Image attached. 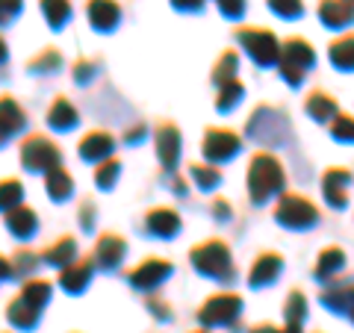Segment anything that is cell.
<instances>
[{
  "mask_svg": "<svg viewBox=\"0 0 354 333\" xmlns=\"http://www.w3.org/2000/svg\"><path fill=\"white\" fill-rule=\"evenodd\" d=\"M248 189H251V198L257 204L269 201L272 195H278L283 189V169H281V162L274 160L272 153H257V157L251 160Z\"/></svg>",
  "mask_w": 354,
  "mask_h": 333,
  "instance_id": "obj_1",
  "label": "cell"
},
{
  "mask_svg": "<svg viewBox=\"0 0 354 333\" xmlns=\"http://www.w3.org/2000/svg\"><path fill=\"white\" fill-rule=\"evenodd\" d=\"M192 263H195V269L207 274V277H230V251L225 242H218V239H207L201 242V245H195L192 248Z\"/></svg>",
  "mask_w": 354,
  "mask_h": 333,
  "instance_id": "obj_2",
  "label": "cell"
},
{
  "mask_svg": "<svg viewBox=\"0 0 354 333\" xmlns=\"http://www.w3.org/2000/svg\"><path fill=\"white\" fill-rule=\"evenodd\" d=\"M313 48L304 39H290L281 48V74L286 77V83H301L304 71L313 65Z\"/></svg>",
  "mask_w": 354,
  "mask_h": 333,
  "instance_id": "obj_3",
  "label": "cell"
},
{
  "mask_svg": "<svg viewBox=\"0 0 354 333\" xmlns=\"http://www.w3.org/2000/svg\"><path fill=\"white\" fill-rule=\"evenodd\" d=\"M239 41L245 44V50L254 57V62L260 65H272L281 59V48H278V39H274L272 30H260V27H248V30H239L236 32Z\"/></svg>",
  "mask_w": 354,
  "mask_h": 333,
  "instance_id": "obj_4",
  "label": "cell"
},
{
  "mask_svg": "<svg viewBox=\"0 0 354 333\" xmlns=\"http://www.w3.org/2000/svg\"><path fill=\"white\" fill-rule=\"evenodd\" d=\"M278 221L286 227H295V230H301V227H310V225H316L319 221V213H316V207L307 201V198L301 195H283L281 198V204H278Z\"/></svg>",
  "mask_w": 354,
  "mask_h": 333,
  "instance_id": "obj_5",
  "label": "cell"
},
{
  "mask_svg": "<svg viewBox=\"0 0 354 333\" xmlns=\"http://www.w3.org/2000/svg\"><path fill=\"white\" fill-rule=\"evenodd\" d=\"M21 162H24L30 171H50L53 165H59V151L50 139L30 136L24 145H21Z\"/></svg>",
  "mask_w": 354,
  "mask_h": 333,
  "instance_id": "obj_6",
  "label": "cell"
},
{
  "mask_svg": "<svg viewBox=\"0 0 354 333\" xmlns=\"http://www.w3.org/2000/svg\"><path fill=\"white\" fill-rule=\"evenodd\" d=\"M242 310V298L234 292H221L213 295L209 301L201 307V321L204 325H230Z\"/></svg>",
  "mask_w": 354,
  "mask_h": 333,
  "instance_id": "obj_7",
  "label": "cell"
},
{
  "mask_svg": "<svg viewBox=\"0 0 354 333\" xmlns=\"http://www.w3.org/2000/svg\"><path fill=\"white\" fill-rule=\"evenodd\" d=\"M236 151H239V139L230 130H225V127L207 130V136H204V157L207 160L221 162V160H230Z\"/></svg>",
  "mask_w": 354,
  "mask_h": 333,
  "instance_id": "obj_8",
  "label": "cell"
},
{
  "mask_svg": "<svg viewBox=\"0 0 354 333\" xmlns=\"http://www.w3.org/2000/svg\"><path fill=\"white\" fill-rule=\"evenodd\" d=\"M169 274H171V265L165 260H145L139 269H133L127 274V280L133 286H139V289H153V286H160Z\"/></svg>",
  "mask_w": 354,
  "mask_h": 333,
  "instance_id": "obj_9",
  "label": "cell"
},
{
  "mask_svg": "<svg viewBox=\"0 0 354 333\" xmlns=\"http://www.w3.org/2000/svg\"><path fill=\"white\" fill-rule=\"evenodd\" d=\"M351 180V174L346 169H328L322 177V192H325V201L330 207H346V186Z\"/></svg>",
  "mask_w": 354,
  "mask_h": 333,
  "instance_id": "obj_10",
  "label": "cell"
},
{
  "mask_svg": "<svg viewBox=\"0 0 354 333\" xmlns=\"http://www.w3.org/2000/svg\"><path fill=\"white\" fill-rule=\"evenodd\" d=\"M157 153H160V162L165 169H171L177 162V153H180V133H177L174 124H160L157 127Z\"/></svg>",
  "mask_w": 354,
  "mask_h": 333,
  "instance_id": "obj_11",
  "label": "cell"
},
{
  "mask_svg": "<svg viewBox=\"0 0 354 333\" xmlns=\"http://www.w3.org/2000/svg\"><path fill=\"white\" fill-rule=\"evenodd\" d=\"M319 18L325 21V27L339 30L354 21V6L348 0H322V3H319Z\"/></svg>",
  "mask_w": 354,
  "mask_h": 333,
  "instance_id": "obj_12",
  "label": "cell"
},
{
  "mask_svg": "<svg viewBox=\"0 0 354 333\" xmlns=\"http://www.w3.org/2000/svg\"><path fill=\"white\" fill-rule=\"evenodd\" d=\"M109 151H113V136L104 130H92L88 136H83L80 142V157L88 160V162H97V160H106Z\"/></svg>",
  "mask_w": 354,
  "mask_h": 333,
  "instance_id": "obj_13",
  "label": "cell"
},
{
  "mask_svg": "<svg viewBox=\"0 0 354 333\" xmlns=\"http://www.w3.org/2000/svg\"><path fill=\"white\" fill-rule=\"evenodd\" d=\"M278 274H281V254H263V257H257V263L251 265L248 283L251 286H266V283H272Z\"/></svg>",
  "mask_w": 354,
  "mask_h": 333,
  "instance_id": "obj_14",
  "label": "cell"
},
{
  "mask_svg": "<svg viewBox=\"0 0 354 333\" xmlns=\"http://www.w3.org/2000/svg\"><path fill=\"white\" fill-rule=\"evenodd\" d=\"M118 6L115 0H88V21L97 30H113L118 24Z\"/></svg>",
  "mask_w": 354,
  "mask_h": 333,
  "instance_id": "obj_15",
  "label": "cell"
},
{
  "mask_svg": "<svg viewBox=\"0 0 354 333\" xmlns=\"http://www.w3.org/2000/svg\"><path fill=\"white\" fill-rule=\"evenodd\" d=\"M88 277H92V263L88 260H74L71 265H65L62 269L59 280H62V286L68 292H80L83 286L88 283Z\"/></svg>",
  "mask_w": 354,
  "mask_h": 333,
  "instance_id": "obj_16",
  "label": "cell"
},
{
  "mask_svg": "<svg viewBox=\"0 0 354 333\" xmlns=\"http://www.w3.org/2000/svg\"><path fill=\"white\" fill-rule=\"evenodd\" d=\"M95 257H97V263H101L104 269H115V265L121 263V257H124V242H121L115 233H109V236H101Z\"/></svg>",
  "mask_w": 354,
  "mask_h": 333,
  "instance_id": "obj_17",
  "label": "cell"
},
{
  "mask_svg": "<svg viewBox=\"0 0 354 333\" xmlns=\"http://www.w3.org/2000/svg\"><path fill=\"white\" fill-rule=\"evenodd\" d=\"M148 230L153 236L169 239L180 230V218H177V213H171V209H153V213H148Z\"/></svg>",
  "mask_w": 354,
  "mask_h": 333,
  "instance_id": "obj_18",
  "label": "cell"
},
{
  "mask_svg": "<svg viewBox=\"0 0 354 333\" xmlns=\"http://www.w3.org/2000/svg\"><path fill=\"white\" fill-rule=\"evenodd\" d=\"M39 313H41V310L32 307L24 295H18L15 301L9 304V313L6 316H9V321H12L15 327H32L39 321Z\"/></svg>",
  "mask_w": 354,
  "mask_h": 333,
  "instance_id": "obj_19",
  "label": "cell"
},
{
  "mask_svg": "<svg viewBox=\"0 0 354 333\" xmlns=\"http://www.w3.org/2000/svg\"><path fill=\"white\" fill-rule=\"evenodd\" d=\"M6 225L18 239H27L30 233L36 230V213L27 209V207H15L12 213H6Z\"/></svg>",
  "mask_w": 354,
  "mask_h": 333,
  "instance_id": "obj_20",
  "label": "cell"
},
{
  "mask_svg": "<svg viewBox=\"0 0 354 333\" xmlns=\"http://www.w3.org/2000/svg\"><path fill=\"white\" fill-rule=\"evenodd\" d=\"M74 189V180L71 174L62 169V165H53V169L48 171V195L53 198V201H62V198H68Z\"/></svg>",
  "mask_w": 354,
  "mask_h": 333,
  "instance_id": "obj_21",
  "label": "cell"
},
{
  "mask_svg": "<svg viewBox=\"0 0 354 333\" xmlns=\"http://www.w3.org/2000/svg\"><path fill=\"white\" fill-rule=\"evenodd\" d=\"M330 62L342 71H354V36L351 32L330 44Z\"/></svg>",
  "mask_w": 354,
  "mask_h": 333,
  "instance_id": "obj_22",
  "label": "cell"
},
{
  "mask_svg": "<svg viewBox=\"0 0 354 333\" xmlns=\"http://www.w3.org/2000/svg\"><path fill=\"white\" fill-rule=\"evenodd\" d=\"M322 301L337 310V313H351L354 310V286H330L328 292H322Z\"/></svg>",
  "mask_w": 354,
  "mask_h": 333,
  "instance_id": "obj_23",
  "label": "cell"
},
{
  "mask_svg": "<svg viewBox=\"0 0 354 333\" xmlns=\"http://www.w3.org/2000/svg\"><path fill=\"white\" fill-rule=\"evenodd\" d=\"M48 121H50V127H57V130H68L77 121V109L65 101V97H57L50 106V113H48Z\"/></svg>",
  "mask_w": 354,
  "mask_h": 333,
  "instance_id": "obj_24",
  "label": "cell"
},
{
  "mask_svg": "<svg viewBox=\"0 0 354 333\" xmlns=\"http://www.w3.org/2000/svg\"><path fill=\"white\" fill-rule=\"evenodd\" d=\"M74 254H77V245H74V239L71 236H62L57 245H50L48 251H44V260H48L50 265H71L74 263Z\"/></svg>",
  "mask_w": 354,
  "mask_h": 333,
  "instance_id": "obj_25",
  "label": "cell"
},
{
  "mask_svg": "<svg viewBox=\"0 0 354 333\" xmlns=\"http://www.w3.org/2000/svg\"><path fill=\"white\" fill-rule=\"evenodd\" d=\"M307 113L316 121H328V118L337 115V104H334V97H328L322 92H313L307 97Z\"/></svg>",
  "mask_w": 354,
  "mask_h": 333,
  "instance_id": "obj_26",
  "label": "cell"
},
{
  "mask_svg": "<svg viewBox=\"0 0 354 333\" xmlns=\"http://www.w3.org/2000/svg\"><path fill=\"white\" fill-rule=\"evenodd\" d=\"M342 263H346V254L339 248H325L319 254V263H316V277H330L334 272L342 269Z\"/></svg>",
  "mask_w": 354,
  "mask_h": 333,
  "instance_id": "obj_27",
  "label": "cell"
},
{
  "mask_svg": "<svg viewBox=\"0 0 354 333\" xmlns=\"http://www.w3.org/2000/svg\"><path fill=\"white\" fill-rule=\"evenodd\" d=\"M41 12L48 15V24L53 30H59L65 21H68L71 6H68V0H41Z\"/></svg>",
  "mask_w": 354,
  "mask_h": 333,
  "instance_id": "obj_28",
  "label": "cell"
},
{
  "mask_svg": "<svg viewBox=\"0 0 354 333\" xmlns=\"http://www.w3.org/2000/svg\"><path fill=\"white\" fill-rule=\"evenodd\" d=\"M24 127V113L12 97H3V139H9V133H15Z\"/></svg>",
  "mask_w": 354,
  "mask_h": 333,
  "instance_id": "obj_29",
  "label": "cell"
},
{
  "mask_svg": "<svg viewBox=\"0 0 354 333\" xmlns=\"http://www.w3.org/2000/svg\"><path fill=\"white\" fill-rule=\"evenodd\" d=\"M213 80H216L218 86H225V83H230V80H236V53H234V50H227L225 57L218 59L216 71H213Z\"/></svg>",
  "mask_w": 354,
  "mask_h": 333,
  "instance_id": "obj_30",
  "label": "cell"
},
{
  "mask_svg": "<svg viewBox=\"0 0 354 333\" xmlns=\"http://www.w3.org/2000/svg\"><path fill=\"white\" fill-rule=\"evenodd\" d=\"M21 295H24L36 310H41L44 304H48V298H50V283H44V280H30Z\"/></svg>",
  "mask_w": 354,
  "mask_h": 333,
  "instance_id": "obj_31",
  "label": "cell"
},
{
  "mask_svg": "<svg viewBox=\"0 0 354 333\" xmlns=\"http://www.w3.org/2000/svg\"><path fill=\"white\" fill-rule=\"evenodd\" d=\"M304 313H307L304 295L301 292H290V298H286V325H301Z\"/></svg>",
  "mask_w": 354,
  "mask_h": 333,
  "instance_id": "obj_32",
  "label": "cell"
},
{
  "mask_svg": "<svg viewBox=\"0 0 354 333\" xmlns=\"http://www.w3.org/2000/svg\"><path fill=\"white\" fill-rule=\"evenodd\" d=\"M242 95H245V88H242V83H239V80H230V83L221 86L216 106H218V109H230V106H236Z\"/></svg>",
  "mask_w": 354,
  "mask_h": 333,
  "instance_id": "obj_33",
  "label": "cell"
},
{
  "mask_svg": "<svg viewBox=\"0 0 354 333\" xmlns=\"http://www.w3.org/2000/svg\"><path fill=\"white\" fill-rule=\"evenodd\" d=\"M59 62H62V57L53 48H48L41 53V57H36V59H30V68L32 71H39V74H48V71H57L59 68Z\"/></svg>",
  "mask_w": 354,
  "mask_h": 333,
  "instance_id": "obj_34",
  "label": "cell"
},
{
  "mask_svg": "<svg viewBox=\"0 0 354 333\" xmlns=\"http://www.w3.org/2000/svg\"><path fill=\"white\" fill-rule=\"evenodd\" d=\"M118 171H121V162H115V160H104L101 165H97V174H95L97 186H101V189H109V186L115 183Z\"/></svg>",
  "mask_w": 354,
  "mask_h": 333,
  "instance_id": "obj_35",
  "label": "cell"
},
{
  "mask_svg": "<svg viewBox=\"0 0 354 333\" xmlns=\"http://www.w3.org/2000/svg\"><path fill=\"white\" fill-rule=\"evenodd\" d=\"M330 133L339 142H354V118L351 115H337L330 121Z\"/></svg>",
  "mask_w": 354,
  "mask_h": 333,
  "instance_id": "obj_36",
  "label": "cell"
},
{
  "mask_svg": "<svg viewBox=\"0 0 354 333\" xmlns=\"http://www.w3.org/2000/svg\"><path fill=\"white\" fill-rule=\"evenodd\" d=\"M192 177L201 189H213L221 174H218V169H213V165H192Z\"/></svg>",
  "mask_w": 354,
  "mask_h": 333,
  "instance_id": "obj_37",
  "label": "cell"
},
{
  "mask_svg": "<svg viewBox=\"0 0 354 333\" xmlns=\"http://www.w3.org/2000/svg\"><path fill=\"white\" fill-rule=\"evenodd\" d=\"M21 201V183L18 180H3V209L12 213Z\"/></svg>",
  "mask_w": 354,
  "mask_h": 333,
  "instance_id": "obj_38",
  "label": "cell"
},
{
  "mask_svg": "<svg viewBox=\"0 0 354 333\" xmlns=\"http://www.w3.org/2000/svg\"><path fill=\"white\" fill-rule=\"evenodd\" d=\"M269 6H272L278 15H283V18L301 15V0H269Z\"/></svg>",
  "mask_w": 354,
  "mask_h": 333,
  "instance_id": "obj_39",
  "label": "cell"
},
{
  "mask_svg": "<svg viewBox=\"0 0 354 333\" xmlns=\"http://www.w3.org/2000/svg\"><path fill=\"white\" fill-rule=\"evenodd\" d=\"M32 263H36V254H30V251H18L12 260H6V265H12V274H18V272H30V269H32Z\"/></svg>",
  "mask_w": 354,
  "mask_h": 333,
  "instance_id": "obj_40",
  "label": "cell"
},
{
  "mask_svg": "<svg viewBox=\"0 0 354 333\" xmlns=\"http://www.w3.org/2000/svg\"><path fill=\"white\" fill-rule=\"evenodd\" d=\"M218 6H221V12L230 18H239L245 12V0H218Z\"/></svg>",
  "mask_w": 354,
  "mask_h": 333,
  "instance_id": "obj_41",
  "label": "cell"
},
{
  "mask_svg": "<svg viewBox=\"0 0 354 333\" xmlns=\"http://www.w3.org/2000/svg\"><path fill=\"white\" fill-rule=\"evenodd\" d=\"M251 333H301V325H286V327H272V325H257Z\"/></svg>",
  "mask_w": 354,
  "mask_h": 333,
  "instance_id": "obj_42",
  "label": "cell"
},
{
  "mask_svg": "<svg viewBox=\"0 0 354 333\" xmlns=\"http://www.w3.org/2000/svg\"><path fill=\"white\" fill-rule=\"evenodd\" d=\"M95 65H97V62L80 59V62L74 65V77H77V80H88V77H92V71H95Z\"/></svg>",
  "mask_w": 354,
  "mask_h": 333,
  "instance_id": "obj_43",
  "label": "cell"
},
{
  "mask_svg": "<svg viewBox=\"0 0 354 333\" xmlns=\"http://www.w3.org/2000/svg\"><path fill=\"white\" fill-rule=\"evenodd\" d=\"M92 221H95V216H92V201H86V207H80V225L88 230V227H92Z\"/></svg>",
  "mask_w": 354,
  "mask_h": 333,
  "instance_id": "obj_44",
  "label": "cell"
},
{
  "mask_svg": "<svg viewBox=\"0 0 354 333\" xmlns=\"http://www.w3.org/2000/svg\"><path fill=\"white\" fill-rule=\"evenodd\" d=\"M171 3H174L177 9H189V12H192V9H201L204 0H171Z\"/></svg>",
  "mask_w": 354,
  "mask_h": 333,
  "instance_id": "obj_45",
  "label": "cell"
},
{
  "mask_svg": "<svg viewBox=\"0 0 354 333\" xmlns=\"http://www.w3.org/2000/svg\"><path fill=\"white\" fill-rule=\"evenodd\" d=\"M142 136H145V127H133V130H127V142H136V139H142Z\"/></svg>",
  "mask_w": 354,
  "mask_h": 333,
  "instance_id": "obj_46",
  "label": "cell"
},
{
  "mask_svg": "<svg viewBox=\"0 0 354 333\" xmlns=\"http://www.w3.org/2000/svg\"><path fill=\"white\" fill-rule=\"evenodd\" d=\"M18 3H21V0H3V18H9V9L18 12Z\"/></svg>",
  "mask_w": 354,
  "mask_h": 333,
  "instance_id": "obj_47",
  "label": "cell"
},
{
  "mask_svg": "<svg viewBox=\"0 0 354 333\" xmlns=\"http://www.w3.org/2000/svg\"><path fill=\"white\" fill-rule=\"evenodd\" d=\"M216 213H218V218H227V213H230V207H227L225 201H216Z\"/></svg>",
  "mask_w": 354,
  "mask_h": 333,
  "instance_id": "obj_48",
  "label": "cell"
},
{
  "mask_svg": "<svg viewBox=\"0 0 354 333\" xmlns=\"http://www.w3.org/2000/svg\"><path fill=\"white\" fill-rule=\"evenodd\" d=\"M348 316H351V321H354V310H351V313H348Z\"/></svg>",
  "mask_w": 354,
  "mask_h": 333,
  "instance_id": "obj_49",
  "label": "cell"
},
{
  "mask_svg": "<svg viewBox=\"0 0 354 333\" xmlns=\"http://www.w3.org/2000/svg\"><path fill=\"white\" fill-rule=\"evenodd\" d=\"M348 3H351V6H354V0H348Z\"/></svg>",
  "mask_w": 354,
  "mask_h": 333,
  "instance_id": "obj_50",
  "label": "cell"
},
{
  "mask_svg": "<svg viewBox=\"0 0 354 333\" xmlns=\"http://www.w3.org/2000/svg\"><path fill=\"white\" fill-rule=\"evenodd\" d=\"M195 333H201V330H195Z\"/></svg>",
  "mask_w": 354,
  "mask_h": 333,
  "instance_id": "obj_51",
  "label": "cell"
}]
</instances>
